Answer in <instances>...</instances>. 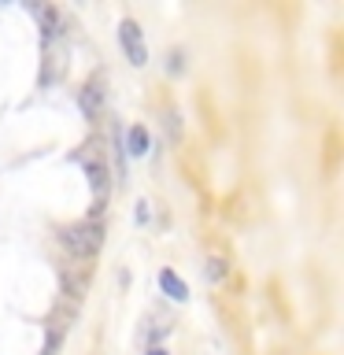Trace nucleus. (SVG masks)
Masks as SVG:
<instances>
[{
    "label": "nucleus",
    "instance_id": "nucleus-1",
    "mask_svg": "<svg viewBox=\"0 0 344 355\" xmlns=\"http://www.w3.org/2000/svg\"><path fill=\"white\" fill-rule=\"evenodd\" d=\"M60 244L71 255H78V259H93V255L100 252V244H104V226L100 222H71V226L60 230Z\"/></svg>",
    "mask_w": 344,
    "mask_h": 355
},
{
    "label": "nucleus",
    "instance_id": "nucleus-2",
    "mask_svg": "<svg viewBox=\"0 0 344 355\" xmlns=\"http://www.w3.org/2000/svg\"><path fill=\"white\" fill-rule=\"evenodd\" d=\"M71 159L82 163V171L89 174V185H93L96 204H104V193H108V155L96 148V141H85L82 148L71 155Z\"/></svg>",
    "mask_w": 344,
    "mask_h": 355
},
{
    "label": "nucleus",
    "instance_id": "nucleus-10",
    "mask_svg": "<svg viewBox=\"0 0 344 355\" xmlns=\"http://www.w3.org/2000/svg\"><path fill=\"white\" fill-rule=\"evenodd\" d=\"M144 355H171V352H166V348H160V344H155V348H148Z\"/></svg>",
    "mask_w": 344,
    "mask_h": 355
},
{
    "label": "nucleus",
    "instance_id": "nucleus-7",
    "mask_svg": "<svg viewBox=\"0 0 344 355\" xmlns=\"http://www.w3.org/2000/svg\"><path fill=\"white\" fill-rule=\"evenodd\" d=\"M33 15L41 19L44 37H55V33H60V26H63V15H60L55 8H33Z\"/></svg>",
    "mask_w": 344,
    "mask_h": 355
},
{
    "label": "nucleus",
    "instance_id": "nucleus-6",
    "mask_svg": "<svg viewBox=\"0 0 344 355\" xmlns=\"http://www.w3.org/2000/svg\"><path fill=\"white\" fill-rule=\"evenodd\" d=\"M100 100H104V89H100V82L93 78L85 89H78V104H82V111L89 119H96L100 115Z\"/></svg>",
    "mask_w": 344,
    "mask_h": 355
},
{
    "label": "nucleus",
    "instance_id": "nucleus-5",
    "mask_svg": "<svg viewBox=\"0 0 344 355\" xmlns=\"http://www.w3.org/2000/svg\"><path fill=\"white\" fill-rule=\"evenodd\" d=\"M160 288H163L171 300H178V304H185V300H189V285L171 270V266H163V270H160Z\"/></svg>",
    "mask_w": 344,
    "mask_h": 355
},
{
    "label": "nucleus",
    "instance_id": "nucleus-8",
    "mask_svg": "<svg viewBox=\"0 0 344 355\" xmlns=\"http://www.w3.org/2000/svg\"><path fill=\"white\" fill-rule=\"evenodd\" d=\"M226 270H230V266H226V259H218V255H215V259H207V282H222V277H226Z\"/></svg>",
    "mask_w": 344,
    "mask_h": 355
},
{
    "label": "nucleus",
    "instance_id": "nucleus-3",
    "mask_svg": "<svg viewBox=\"0 0 344 355\" xmlns=\"http://www.w3.org/2000/svg\"><path fill=\"white\" fill-rule=\"evenodd\" d=\"M119 44H122V52H126V60L133 67L148 63V44H144V33H141V26L133 19H122L119 22Z\"/></svg>",
    "mask_w": 344,
    "mask_h": 355
},
{
    "label": "nucleus",
    "instance_id": "nucleus-9",
    "mask_svg": "<svg viewBox=\"0 0 344 355\" xmlns=\"http://www.w3.org/2000/svg\"><path fill=\"white\" fill-rule=\"evenodd\" d=\"M133 218H137V222H148V204H137V211H133Z\"/></svg>",
    "mask_w": 344,
    "mask_h": 355
},
{
    "label": "nucleus",
    "instance_id": "nucleus-4",
    "mask_svg": "<svg viewBox=\"0 0 344 355\" xmlns=\"http://www.w3.org/2000/svg\"><path fill=\"white\" fill-rule=\"evenodd\" d=\"M148 148H152V137H148V130L141 126H130L126 130V144H122V152L126 155H133V159H141V155H148Z\"/></svg>",
    "mask_w": 344,
    "mask_h": 355
}]
</instances>
